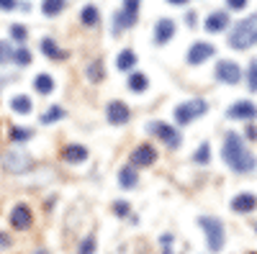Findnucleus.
<instances>
[{"label":"nucleus","instance_id":"1","mask_svg":"<svg viewBox=\"0 0 257 254\" xmlns=\"http://www.w3.org/2000/svg\"><path fill=\"white\" fill-rule=\"evenodd\" d=\"M221 157H224V162L234 169V172H252V169L257 167L254 154L242 144V136H239V134H234V131H229L226 139H224Z\"/></svg>","mask_w":257,"mask_h":254},{"label":"nucleus","instance_id":"2","mask_svg":"<svg viewBox=\"0 0 257 254\" xmlns=\"http://www.w3.org/2000/svg\"><path fill=\"white\" fill-rule=\"evenodd\" d=\"M254 44H257V13H252L244 21H239V24L231 29V34H229V47L234 52L252 49Z\"/></svg>","mask_w":257,"mask_h":254},{"label":"nucleus","instance_id":"3","mask_svg":"<svg viewBox=\"0 0 257 254\" xmlns=\"http://www.w3.org/2000/svg\"><path fill=\"white\" fill-rule=\"evenodd\" d=\"M198 226L206 231V241H208V249L216 254L221 251L224 246V223L219 218H213V216H201L198 218Z\"/></svg>","mask_w":257,"mask_h":254},{"label":"nucleus","instance_id":"4","mask_svg":"<svg viewBox=\"0 0 257 254\" xmlns=\"http://www.w3.org/2000/svg\"><path fill=\"white\" fill-rule=\"evenodd\" d=\"M0 162H3L6 172H13V175H24L34 167V159L29 152H6Z\"/></svg>","mask_w":257,"mask_h":254},{"label":"nucleus","instance_id":"5","mask_svg":"<svg viewBox=\"0 0 257 254\" xmlns=\"http://www.w3.org/2000/svg\"><path fill=\"white\" fill-rule=\"evenodd\" d=\"M206 111H208L206 100H188V103H180L178 108H175V121H178V126H185V123H190L193 118L203 116Z\"/></svg>","mask_w":257,"mask_h":254},{"label":"nucleus","instance_id":"6","mask_svg":"<svg viewBox=\"0 0 257 254\" xmlns=\"http://www.w3.org/2000/svg\"><path fill=\"white\" fill-rule=\"evenodd\" d=\"M149 131H152L155 136H160L170 149H175V146H180V134L173 129V126H167V123H162V121H152L149 123Z\"/></svg>","mask_w":257,"mask_h":254},{"label":"nucleus","instance_id":"7","mask_svg":"<svg viewBox=\"0 0 257 254\" xmlns=\"http://www.w3.org/2000/svg\"><path fill=\"white\" fill-rule=\"evenodd\" d=\"M216 80H221V82H226V85H237V82L242 80L239 65H234V62H229V59L219 62V65H216Z\"/></svg>","mask_w":257,"mask_h":254},{"label":"nucleus","instance_id":"8","mask_svg":"<svg viewBox=\"0 0 257 254\" xmlns=\"http://www.w3.org/2000/svg\"><path fill=\"white\" fill-rule=\"evenodd\" d=\"M213 44H208V41H198V44H193L190 49H188V62L190 65H203L206 59H211L213 57Z\"/></svg>","mask_w":257,"mask_h":254},{"label":"nucleus","instance_id":"9","mask_svg":"<svg viewBox=\"0 0 257 254\" xmlns=\"http://www.w3.org/2000/svg\"><path fill=\"white\" fill-rule=\"evenodd\" d=\"M155 159H157V149L152 144H139L132 152V162L137 167H149V164H155Z\"/></svg>","mask_w":257,"mask_h":254},{"label":"nucleus","instance_id":"10","mask_svg":"<svg viewBox=\"0 0 257 254\" xmlns=\"http://www.w3.org/2000/svg\"><path fill=\"white\" fill-rule=\"evenodd\" d=\"M105 116H108V121H111L113 126H123V123H128V118H132V113H128V105L121 103V100L108 103V111H105Z\"/></svg>","mask_w":257,"mask_h":254},{"label":"nucleus","instance_id":"11","mask_svg":"<svg viewBox=\"0 0 257 254\" xmlns=\"http://www.w3.org/2000/svg\"><path fill=\"white\" fill-rule=\"evenodd\" d=\"M226 116L229 118H244V121H249V118L257 116V105L249 103V100H239V103H234L231 108L226 111Z\"/></svg>","mask_w":257,"mask_h":254},{"label":"nucleus","instance_id":"12","mask_svg":"<svg viewBox=\"0 0 257 254\" xmlns=\"http://www.w3.org/2000/svg\"><path fill=\"white\" fill-rule=\"evenodd\" d=\"M11 223H13V228H18V231L29 228V226H31V208H29V205H16V208L11 210Z\"/></svg>","mask_w":257,"mask_h":254},{"label":"nucleus","instance_id":"13","mask_svg":"<svg viewBox=\"0 0 257 254\" xmlns=\"http://www.w3.org/2000/svg\"><path fill=\"white\" fill-rule=\"evenodd\" d=\"M257 208V198L252 193H239L237 198H231V210L234 213H252Z\"/></svg>","mask_w":257,"mask_h":254},{"label":"nucleus","instance_id":"14","mask_svg":"<svg viewBox=\"0 0 257 254\" xmlns=\"http://www.w3.org/2000/svg\"><path fill=\"white\" fill-rule=\"evenodd\" d=\"M173 36H175V21H170V18L157 21V26H155V41L157 44H167Z\"/></svg>","mask_w":257,"mask_h":254},{"label":"nucleus","instance_id":"15","mask_svg":"<svg viewBox=\"0 0 257 254\" xmlns=\"http://www.w3.org/2000/svg\"><path fill=\"white\" fill-rule=\"evenodd\" d=\"M134 24H137V13H128L126 8L113 13V34H121L126 29H132Z\"/></svg>","mask_w":257,"mask_h":254},{"label":"nucleus","instance_id":"16","mask_svg":"<svg viewBox=\"0 0 257 254\" xmlns=\"http://www.w3.org/2000/svg\"><path fill=\"white\" fill-rule=\"evenodd\" d=\"M206 31H211V34H219V31H224L226 26H229V13H224V11H213L208 18H206Z\"/></svg>","mask_w":257,"mask_h":254},{"label":"nucleus","instance_id":"17","mask_svg":"<svg viewBox=\"0 0 257 254\" xmlns=\"http://www.w3.org/2000/svg\"><path fill=\"white\" fill-rule=\"evenodd\" d=\"M62 157L67 159V162H72V164H80V162L88 159V149H85V146H80V144H70V146H64Z\"/></svg>","mask_w":257,"mask_h":254},{"label":"nucleus","instance_id":"18","mask_svg":"<svg viewBox=\"0 0 257 254\" xmlns=\"http://www.w3.org/2000/svg\"><path fill=\"white\" fill-rule=\"evenodd\" d=\"M116 67H118V72L134 70V67H137V54H134L132 49H123V52L116 57Z\"/></svg>","mask_w":257,"mask_h":254},{"label":"nucleus","instance_id":"19","mask_svg":"<svg viewBox=\"0 0 257 254\" xmlns=\"http://www.w3.org/2000/svg\"><path fill=\"white\" fill-rule=\"evenodd\" d=\"M11 108H13L16 113H21V116L31 113V98H26V95H13V98H11Z\"/></svg>","mask_w":257,"mask_h":254},{"label":"nucleus","instance_id":"20","mask_svg":"<svg viewBox=\"0 0 257 254\" xmlns=\"http://www.w3.org/2000/svg\"><path fill=\"white\" fill-rule=\"evenodd\" d=\"M147 85H149L147 75H142V72H132V77H128V90H132V93H144V90H147Z\"/></svg>","mask_w":257,"mask_h":254},{"label":"nucleus","instance_id":"21","mask_svg":"<svg viewBox=\"0 0 257 254\" xmlns=\"http://www.w3.org/2000/svg\"><path fill=\"white\" fill-rule=\"evenodd\" d=\"M34 88H36L41 95H49V93L54 90V80H52L49 75H36V77H34Z\"/></svg>","mask_w":257,"mask_h":254},{"label":"nucleus","instance_id":"22","mask_svg":"<svg viewBox=\"0 0 257 254\" xmlns=\"http://www.w3.org/2000/svg\"><path fill=\"white\" fill-rule=\"evenodd\" d=\"M80 21H82L85 26H98V21H100L98 8H95V6H85L82 13H80Z\"/></svg>","mask_w":257,"mask_h":254},{"label":"nucleus","instance_id":"23","mask_svg":"<svg viewBox=\"0 0 257 254\" xmlns=\"http://www.w3.org/2000/svg\"><path fill=\"white\" fill-rule=\"evenodd\" d=\"M64 11V0H41V13L44 16H59Z\"/></svg>","mask_w":257,"mask_h":254},{"label":"nucleus","instance_id":"24","mask_svg":"<svg viewBox=\"0 0 257 254\" xmlns=\"http://www.w3.org/2000/svg\"><path fill=\"white\" fill-rule=\"evenodd\" d=\"M118 182H121V187H134L139 182V172H134L132 167H123L118 172Z\"/></svg>","mask_w":257,"mask_h":254},{"label":"nucleus","instance_id":"25","mask_svg":"<svg viewBox=\"0 0 257 254\" xmlns=\"http://www.w3.org/2000/svg\"><path fill=\"white\" fill-rule=\"evenodd\" d=\"M41 52H44L49 59H62V57H64V52H59V47H57L54 39H41Z\"/></svg>","mask_w":257,"mask_h":254},{"label":"nucleus","instance_id":"26","mask_svg":"<svg viewBox=\"0 0 257 254\" xmlns=\"http://www.w3.org/2000/svg\"><path fill=\"white\" fill-rule=\"evenodd\" d=\"M103 77H105L103 65H100V62H90V65H88V80L90 82H100Z\"/></svg>","mask_w":257,"mask_h":254},{"label":"nucleus","instance_id":"27","mask_svg":"<svg viewBox=\"0 0 257 254\" xmlns=\"http://www.w3.org/2000/svg\"><path fill=\"white\" fill-rule=\"evenodd\" d=\"M59 118H64V111L59 108V105H52V108L41 116V123H54V121H59Z\"/></svg>","mask_w":257,"mask_h":254},{"label":"nucleus","instance_id":"28","mask_svg":"<svg viewBox=\"0 0 257 254\" xmlns=\"http://www.w3.org/2000/svg\"><path fill=\"white\" fill-rule=\"evenodd\" d=\"M13 54H16V49L8 44V41H0V65H8V62H13Z\"/></svg>","mask_w":257,"mask_h":254},{"label":"nucleus","instance_id":"29","mask_svg":"<svg viewBox=\"0 0 257 254\" xmlns=\"http://www.w3.org/2000/svg\"><path fill=\"white\" fill-rule=\"evenodd\" d=\"M31 136H34V131L31 129H24V126H13V129H11V139L13 141H26Z\"/></svg>","mask_w":257,"mask_h":254},{"label":"nucleus","instance_id":"30","mask_svg":"<svg viewBox=\"0 0 257 254\" xmlns=\"http://www.w3.org/2000/svg\"><path fill=\"white\" fill-rule=\"evenodd\" d=\"M26 36H29L26 26H21V24H13V26H11V39H13V41H18V44H24Z\"/></svg>","mask_w":257,"mask_h":254},{"label":"nucleus","instance_id":"31","mask_svg":"<svg viewBox=\"0 0 257 254\" xmlns=\"http://www.w3.org/2000/svg\"><path fill=\"white\" fill-rule=\"evenodd\" d=\"M13 62H16V65H21V67H26L29 62H31V52H29V49H24V47H21V49H16V54H13Z\"/></svg>","mask_w":257,"mask_h":254},{"label":"nucleus","instance_id":"32","mask_svg":"<svg viewBox=\"0 0 257 254\" xmlns=\"http://www.w3.org/2000/svg\"><path fill=\"white\" fill-rule=\"evenodd\" d=\"M77 254H95V236H85V239L80 241Z\"/></svg>","mask_w":257,"mask_h":254},{"label":"nucleus","instance_id":"33","mask_svg":"<svg viewBox=\"0 0 257 254\" xmlns=\"http://www.w3.org/2000/svg\"><path fill=\"white\" fill-rule=\"evenodd\" d=\"M247 82H249V90L257 93V59L252 62L249 70H247Z\"/></svg>","mask_w":257,"mask_h":254},{"label":"nucleus","instance_id":"34","mask_svg":"<svg viewBox=\"0 0 257 254\" xmlns=\"http://www.w3.org/2000/svg\"><path fill=\"white\" fill-rule=\"evenodd\" d=\"M208 157H211V154H208V144H201L198 152H196V162H198V164H208Z\"/></svg>","mask_w":257,"mask_h":254},{"label":"nucleus","instance_id":"35","mask_svg":"<svg viewBox=\"0 0 257 254\" xmlns=\"http://www.w3.org/2000/svg\"><path fill=\"white\" fill-rule=\"evenodd\" d=\"M113 210H116L118 216H128V203L126 200H116L113 203Z\"/></svg>","mask_w":257,"mask_h":254},{"label":"nucleus","instance_id":"36","mask_svg":"<svg viewBox=\"0 0 257 254\" xmlns=\"http://www.w3.org/2000/svg\"><path fill=\"white\" fill-rule=\"evenodd\" d=\"M226 6H229V11H242L247 6V0H226Z\"/></svg>","mask_w":257,"mask_h":254},{"label":"nucleus","instance_id":"37","mask_svg":"<svg viewBox=\"0 0 257 254\" xmlns=\"http://www.w3.org/2000/svg\"><path fill=\"white\" fill-rule=\"evenodd\" d=\"M16 8V0H0V11H13Z\"/></svg>","mask_w":257,"mask_h":254},{"label":"nucleus","instance_id":"38","mask_svg":"<svg viewBox=\"0 0 257 254\" xmlns=\"http://www.w3.org/2000/svg\"><path fill=\"white\" fill-rule=\"evenodd\" d=\"M247 139H252V141H257V126H247Z\"/></svg>","mask_w":257,"mask_h":254},{"label":"nucleus","instance_id":"39","mask_svg":"<svg viewBox=\"0 0 257 254\" xmlns=\"http://www.w3.org/2000/svg\"><path fill=\"white\" fill-rule=\"evenodd\" d=\"M11 244V239H8V234H3V231H0V249H6Z\"/></svg>","mask_w":257,"mask_h":254},{"label":"nucleus","instance_id":"40","mask_svg":"<svg viewBox=\"0 0 257 254\" xmlns=\"http://www.w3.org/2000/svg\"><path fill=\"white\" fill-rule=\"evenodd\" d=\"M167 3H173V6H185L188 0H167Z\"/></svg>","mask_w":257,"mask_h":254},{"label":"nucleus","instance_id":"41","mask_svg":"<svg viewBox=\"0 0 257 254\" xmlns=\"http://www.w3.org/2000/svg\"><path fill=\"white\" fill-rule=\"evenodd\" d=\"M8 82V77H0V88H3V85Z\"/></svg>","mask_w":257,"mask_h":254},{"label":"nucleus","instance_id":"42","mask_svg":"<svg viewBox=\"0 0 257 254\" xmlns=\"http://www.w3.org/2000/svg\"><path fill=\"white\" fill-rule=\"evenodd\" d=\"M123 3H139V0H123Z\"/></svg>","mask_w":257,"mask_h":254},{"label":"nucleus","instance_id":"43","mask_svg":"<svg viewBox=\"0 0 257 254\" xmlns=\"http://www.w3.org/2000/svg\"><path fill=\"white\" fill-rule=\"evenodd\" d=\"M249 254H257V251H249Z\"/></svg>","mask_w":257,"mask_h":254},{"label":"nucleus","instance_id":"44","mask_svg":"<svg viewBox=\"0 0 257 254\" xmlns=\"http://www.w3.org/2000/svg\"><path fill=\"white\" fill-rule=\"evenodd\" d=\"M254 228H257V226H254Z\"/></svg>","mask_w":257,"mask_h":254}]
</instances>
